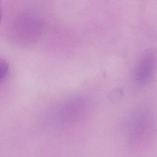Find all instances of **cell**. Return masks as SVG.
Wrapping results in <instances>:
<instances>
[{"instance_id":"obj_4","label":"cell","mask_w":157,"mask_h":157,"mask_svg":"<svg viewBox=\"0 0 157 157\" xmlns=\"http://www.w3.org/2000/svg\"><path fill=\"white\" fill-rule=\"evenodd\" d=\"M156 67V52L154 48L145 51L138 61L134 72L133 78L139 85L147 84L152 78Z\"/></svg>"},{"instance_id":"obj_2","label":"cell","mask_w":157,"mask_h":157,"mask_svg":"<svg viewBox=\"0 0 157 157\" xmlns=\"http://www.w3.org/2000/svg\"><path fill=\"white\" fill-rule=\"evenodd\" d=\"M153 117L145 110H137L130 114L126 121V132L129 142L137 145L145 142L152 134Z\"/></svg>"},{"instance_id":"obj_6","label":"cell","mask_w":157,"mask_h":157,"mask_svg":"<svg viewBox=\"0 0 157 157\" xmlns=\"http://www.w3.org/2000/svg\"><path fill=\"white\" fill-rule=\"evenodd\" d=\"M1 18H2V10L1 9V6H0V23L1 21Z\"/></svg>"},{"instance_id":"obj_3","label":"cell","mask_w":157,"mask_h":157,"mask_svg":"<svg viewBox=\"0 0 157 157\" xmlns=\"http://www.w3.org/2000/svg\"><path fill=\"white\" fill-rule=\"evenodd\" d=\"M19 30L22 39L27 43L38 40L44 29V21L39 13L29 11L24 13L20 18Z\"/></svg>"},{"instance_id":"obj_1","label":"cell","mask_w":157,"mask_h":157,"mask_svg":"<svg viewBox=\"0 0 157 157\" xmlns=\"http://www.w3.org/2000/svg\"><path fill=\"white\" fill-rule=\"evenodd\" d=\"M88 108V101L85 96H70L60 101L47 112L44 123L52 128L69 126L82 119Z\"/></svg>"},{"instance_id":"obj_5","label":"cell","mask_w":157,"mask_h":157,"mask_svg":"<svg viewBox=\"0 0 157 157\" xmlns=\"http://www.w3.org/2000/svg\"><path fill=\"white\" fill-rule=\"evenodd\" d=\"M9 65L7 63L0 58V81L6 77L8 73Z\"/></svg>"}]
</instances>
